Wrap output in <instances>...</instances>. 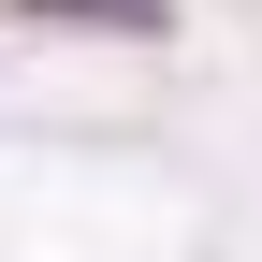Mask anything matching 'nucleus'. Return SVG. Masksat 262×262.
Returning <instances> with one entry per match:
<instances>
[{
  "label": "nucleus",
  "mask_w": 262,
  "mask_h": 262,
  "mask_svg": "<svg viewBox=\"0 0 262 262\" xmlns=\"http://www.w3.org/2000/svg\"><path fill=\"white\" fill-rule=\"evenodd\" d=\"M15 15L29 29H88V44H160V29H175L160 0H15Z\"/></svg>",
  "instance_id": "obj_1"
}]
</instances>
